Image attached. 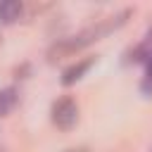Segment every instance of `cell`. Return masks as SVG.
<instances>
[{
	"label": "cell",
	"instance_id": "cell-1",
	"mask_svg": "<svg viewBox=\"0 0 152 152\" xmlns=\"http://www.w3.org/2000/svg\"><path fill=\"white\" fill-rule=\"evenodd\" d=\"M131 17H133V10H131V7H126V10H119L116 14H109V17H104V19H97L95 24H90V26L81 28V31H78V33H74V36L57 38V40L48 48V52H45L48 62H50V64H55V62H59V59H64V57H74L78 50H83V48H88V45H93V43L102 40L104 36H109V33L119 31V28H121Z\"/></svg>",
	"mask_w": 152,
	"mask_h": 152
},
{
	"label": "cell",
	"instance_id": "cell-2",
	"mask_svg": "<svg viewBox=\"0 0 152 152\" xmlns=\"http://www.w3.org/2000/svg\"><path fill=\"white\" fill-rule=\"evenodd\" d=\"M50 121L59 131H71L78 124V102L69 95H62L50 107Z\"/></svg>",
	"mask_w": 152,
	"mask_h": 152
},
{
	"label": "cell",
	"instance_id": "cell-3",
	"mask_svg": "<svg viewBox=\"0 0 152 152\" xmlns=\"http://www.w3.org/2000/svg\"><path fill=\"white\" fill-rule=\"evenodd\" d=\"M97 62V57H83V59H76L74 64H69L64 71H62V86H74V83H78L88 71H90V66Z\"/></svg>",
	"mask_w": 152,
	"mask_h": 152
},
{
	"label": "cell",
	"instance_id": "cell-4",
	"mask_svg": "<svg viewBox=\"0 0 152 152\" xmlns=\"http://www.w3.org/2000/svg\"><path fill=\"white\" fill-rule=\"evenodd\" d=\"M21 17H24V5L19 0H5V2H0V24L12 26Z\"/></svg>",
	"mask_w": 152,
	"mask_h": 152
},
{
	"label": "cell",
	"instance_id": "cell-5",
	"mask_svg": "<svg viewBox=\"0 0 152 152\" xmlns=\"http://www.w3.org/2000/svg\"><path fill=\"white\" fill-rule=\"evenodd\" d=\"M17 102H19V93H17V88H2L0 90V116H7L14 107H17Z\"/></svg>",
	"mask_w": 152,
	"mask_h": 152
},
{
	"label": "cell",
	"instance_id": "cell-6",
	"mask_svg": "<svg viewBox=\"0 0 152 152\" xmlns=\"http://www.w3.org/2000/svg\"><path fill=\"white\" fill-rule=\"evenodd\" d=\"M140 93H142L145 97H152V74H150V71H145V76H142V81H140Z\"/></svg>",
	"mask_w": 152,
	"mask_h": 152
},
{
	"label": "cell",
	"instance_id": "cell-7",
	"mask_svg": "<svg viewBox=\"0 0 152 152\" xmlns=\"http://www.w3.org/2000/svg\"><path fill=\"white\" fill-rule=\"evenodd\" d=\"M145 66H147V71L152 74V50H150V55L145 57Z\"/></svg>",
	"mask_w": 152,
	"mask_h": 152
},
{
	"label": "cell",
	"instance_id": "cell-8",
	"mask_svg": "<svg viewBox=\"0 0 152 152\" xmlns=\"http://www.w3.org/2000/svg\"><path fill=\"white\" fill-rule=\"evenodd\" d=\"M64 152H88V150H86V147H66Z\"/></svg>",
	"mask_w": 152,
	"mask_h": 152
},
{
	"label": "cell",
	"instance_id": "cell-9",
	"mask_svg": "<svg viewBox=\"0 0 152 152\" xmlns=\"http://www.w3.org/2000/svg\"><path fill=\"white\" fill-rule=\"evenodd\" d=\"M0 45H2V36H0Z\"/></svg>",
	"mask_w": 152,
	"mask_h": 152
},
{
	"label": "cell",
	"instance_id": "cell-10",
	"mask_svg": "<svg viewBox=\"0 0 152 152\" xmlns=\"http://www.w3.org/2000/svg\"><path fill=\"white\" fill-rule=\"evenodd\" d=\"M0 152H5V150H2V147H0Z\"/></svg>",
	"mask_w": 152,
	"mask_h": 152
}]
</instances>
